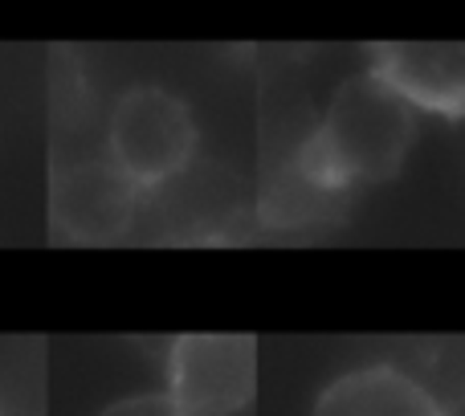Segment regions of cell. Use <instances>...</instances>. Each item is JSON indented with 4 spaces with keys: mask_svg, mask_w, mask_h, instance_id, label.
Wrapping results in <instances>:
<instances>
[{
    "mask_svg": "<svg viewBox=\"0 0 465 416\" xmlns=\"http://www.w3.org/2000/svg\"><path fill=\"white\" fill-rule=\"evenodd\" d=\"M417 139V111L376 74H355L335 90L298 168L327 193L351 184H380L396 176Z\"/></svg>",
    "mask_w": 465,
    "mask_h": 416,
    "instance_id": "1",
    "label": "cell"
},
{
    "mask_svg": "<svg viewBox=\"0 0 465 416\" xmlns=\"http://www.w3.org/2000/svg\"><path fill=\"white\" fill-rule=\"evenodd\" d=\"M111 163L123 168L135 188H155L184 172L196 147L193 111L163 86H131L119 94L106 123Z\"/></svg>",
    "mask_w": 465,
    "mask_h": 416,
    "instance_id": "2",
    "label": "cell"
},
{
    "mask_svg": "<svg viewBox=\"0 0 465 416\" xmlns=\"http://www.w3.org/2000/svg\"><path fill=\"white\" fill-rule=\"evenodd\" d=\"M163 392L184 416H232L257 392L253 335H180L168 352Z\"/></svg>",
    "mask_w": 465,
    "mask_h": 416,
    "instance_id": "3",
    "label": "cell"
},
{
    "mask_svg": "<svg viewBox=\"0 0 465 416\" xmlns=\"http://www.w3.org/2000/svg\"><path fill=\"white\" fill-rule=\"evenodd\" d=\"M139 188L123 168L106 160H74L57 168L49 188V216L62 241L114 245L135 224Z\"/></svg>",
    "mask_w": 465,
    "mask_h": 416,
    "instance_id": "4",
    "label": "cell"
},
{
    "mask_svg": "<svg viewBox=\"0 0 465 416\" xmlns=\"http://www.w3.org/2000/svg\"><path fill=\"white\" fill-rule=\"evenodd\" d=\"M371 74L409 106L458 119L465 106V49L458 41H388L371 45Z\"/></svg>",
    "mask_w": 465,
    "mask_h": 416,
    "instance_id": "5",
    "label": "cell"
},
{
    "mask_svg": "<svg viewBox=\"0 0 465 416\" xmlns=\"http://www.w3.org/2000/svg\"><path fill=\"white\" fill-rule=\"evenodd\" d=\"M311 416H445V409L409 371L371 363L331 380Z\"/></svg>",
    "mask_w": 465,
    "mask_h": 416,
    "instance_id": "6",
    "label": "cell"
},
{
    "mask_svg": "<svg viewBox=\"0 0 465 416\" xmlns=\"http://www.w3.org/2000/svg\"><path fill=\"white\" fill-rule=\"evenodd\" d=\"M98 416H184V409L168 392H139V396H123V401L106 404Z\"/></svg>",
    "mask_w": 465,
    "mask_h": 416,
    "instance_id": "7",
    "label": "cell"
},
{
    "mask_svg": "<svg viewBox=\"0 0 465 416\" xmlns=\"http://www.w3.org/2000/svg\"><path fill=\"white\" fill-rule=\"evenodd\" d=\"M0 416H5V409H0Z\"/></svg>",
    "mask_w": 465,
    "mask_h": 416,
    "instance_id": "8",
    "label": "cell"
}]
</instances>
